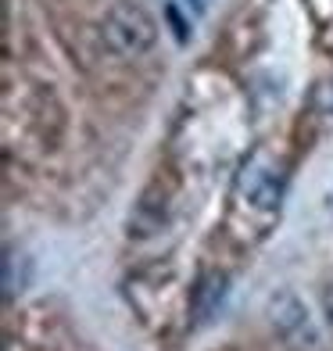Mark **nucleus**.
Returning a JSON list of instances; mask_svg holds the SVG:
<instances>
[{"instance_id":"nucleus-3","label":"nucleus","mask_w":333,"mask_h":351,"mask_svg":"<svg viewBox=\"0 0 333 351\" xmlns=\"http://www.w3.org/2000/svg\"><path fill=\"white\" fill-rule=\"evenodd\" d=\"M226 287H230L226 273H204L197 280V287H194V312H197V319H212L219 312L222 298H226Z\"/></svg>"},{"instance_id":"nucleus-2","label":"nucleus","mask_w":333,"mask_h":351,"mask_svg":"<svg viewBox=\"0 0 333 351\" xmlns=\"http://www.w3.org/2000/svg\"><path fill=\"white\" fill-rule=\"evenodd\" d=\"M233 190H236V197L247 201L251 208H258V212L280 208V197H283V162L273 158L265 147L251 151L244 158L241 172H236Z\"/></svg>"},{"instance_id":"nucleus-1","label":"nucleus","mask_w":333,"mask_h":351,"mask_svg":"<svg viewBox=\"0 0 333 351\" xmlns=\"http://www.w3.org/2000/svg\"><path fill=\"white\" fill-rule=\"evenodd\" d=\"M101 40L115 58H140L154 47L158 22L133 0H115L101 19Z\"/></svg>"}]
</instances>
